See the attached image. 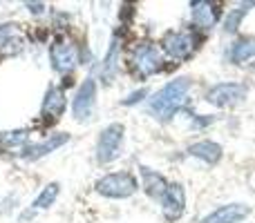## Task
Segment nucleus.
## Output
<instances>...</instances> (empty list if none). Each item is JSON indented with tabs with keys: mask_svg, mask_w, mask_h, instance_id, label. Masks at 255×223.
<instances>
[{
	"mask_svg": "<svg viewBox=\"0 0 255 223\" xmlns=\"http://www.w3.org/2000/svg\"><path fill=\"white\" fill-rule=\"evenodd\" d=\"M97 105V80L94 78H85L79 85L74 94V101H72V114L79 123H85L94 112Z\"/></svg>",
	"mask_w": 255,
	"mask_h": 223,
	"instance_id": "obj_5",
	"label": "nucleus"
},
{
	"mask_svg": "<svg viewBox=\"0 0 255 223\" xmlns=\"http://www.w3.org/2000/svg\"><path fill=\"white\" fill-rule=\"evenodd\" d=\"M161 47L175 61H186L195 49V38L188 31H168L161 38Z\"/></svg>",
	"mask_w": 255,
	"mask_h": 223,
	"instance_id": "obj_7",
	"label": "nucleus"
},
{
	"mask_svg": "<svg viewBox=\"0 0 255 223\" xmlns=\"http://www.w3.org/2000/svg\"><path fill=\"white\" fill-rule=\"evenodd\" d=\"M132 63H134V70L139 72V76L148 78V76L157 74V72L161 70V54H159V49L154 47L152 43H141L139 47L134 49Z\"/></svg>",
	"mask_w": 255,
	"mask_h": 223,
	"instance_id": "obj_8",
	"label": "nucleus"
},
{
	"mask_svg": "<svg viewBox=\"0 0 255 223\" xmlns=\"http://www.w3.org/2000/svg\"><path fill=\"white\" fill-rule=\"evenodd\" d=\"M16 25H0V47H4V45H13L16 43Z\"/></svg>",
	"mask_w": 255,
	"mask_h": 223,
	"instance_id": "obj_21",
	"label": "nucleus"
},
{
	"mask_svg": "<svg viewBox=\"0 0 255 223\" xmlns=\"http://www.w3.org/2000/svg\"><path fill=\"white\" fill-rule=\"evenodd\" d=\"M124 134L126 127L121 123H110L108 127H103L101 134L97 141V161L101 165L117 161L121 156V149H124Z\"/></svg>",
	"mask_w": 255,
	"mask_h": 223,
	"instance_id": "obj_3",
	"label": "nucleus"
},
{
	"mask_svg": "<svg viewBox=\"0 0 255 223\" xmlns=\"http://www.w3.org/2000/svg\"><path fill=\"white\" fill-rule=\"evenodd\" d=\"M249 215H251V208L244 203H226V206H220L213 212H208L199 223H240Z\"/></svg>",
	"mask_w": 255,
	"mask_h": 223,
	"instance_id": "obj_11",
	"label": "nucleus"
},
{
	"mask_svg": "<svg viewBox=\"0 0 255 223\" xmlns=\"http://www.w3.org/2000/svg\"><path fill=\"white\" fill-rule=\"evenodd\" d=\"M58 192H61V185L58 183H49L40 190V194L34 199L31 203V212H38V210H47V208L54 206V201L58 199Z\"/></svg>",
	"mask_w": 255,
	"mask_h": 223,
	"instance_id": "obj_17",
	"label": "nucleus"
},
{
	"mask_svg": "<svg viewBox=\"0 0 255 223\" xmlns=\"http://www.w3.org/2000/svg\"><path fill=\"white\" fill-rule=\"evenodd\" d=\"M67 141H70V134H65V132H58V134H52L49 139H45L43 143L25 145V148L20 149V158H22V161H38V158L47 156L49 152L58 149L61 145H65Z\"/></svg>",
	"mask_w": 255,
	"mask_h": 223,
	"instance_id": "obj_10",
	"label": "nucleus"
},
{
	"mask_svg": "<svg viewBox=\"0 0 255 223\" xmlns=\"http://www.w3.org/2000/svg\"><path fill=\"white\" fill-rule=\"evenodd\" d=\"M190 92V78L188 76H179V78L166 83L157 94H152V98L148 101V114L157 121L166 123L175 116L177 112L184 107L186 98Z\"/></svg>",
	"mask_w": 255,
	"mask_h": 223,
	"instance_id": "obj_1",
	"label": "nucleus"
},
{
	"mask_svg": "<svg viewBox=\"0 0 255 223\" xmlns=\"http://www.w3.org/2000/svg\"><path fill=\"white\" fill-rule=\"evenodd\" d=\"M253 7H255V2H242L240 7L231 9L229 16H226V20H224V31L226 34H235V31L240 29V25H242L244 16H247Z\"/></svg>",
	"mask_w": 255,
	"mask_h": 223,
	"instance_id": "obj_18",
	"label": "nucleus"
},
{
	"mask_svg": "<svg viewBox=\"0 0 255 223\" xmlns=\"http://www.w3.org/2000/svg\"><path fill=\"white\" fill-rule=\"evenodd\" d=\"M65 112V92L56 85H49L47 92H45V98H43V105H40V114L45 118H58L61 114Z\"/></svg>",
	"mask_w": 255,
	"mask_h": 223,
	"instance_id": "obj_15",
	"label": "nucleus"
},
{
	"mask_svg": "<svg viewBox=\"0 0 255 223\" xmlns=\"http://www.w3.org/2000/svg\"><path fill=\"white\" fill-rule=\"evenodd\" d=\"M25 7H29L34 13H43L45 11V4L43 2H25Z\"/></svg>",
	"mask_w": 255,
	"mask_h": 223,
	"instance_id": "obj_23",
	"label": "nucleus"
},
{
	"mask_svg": "<svg viewBox=\"0 0 255 223\" xmlns=\"http://www.w3.org/2000/svg\"><path fill=\"white\" fill-rule=\"evenodd\" d=\"M249 94V87L244 83H217L206 92V103L215 107H233L242 103Z\"/></svg>",
	"mask_w": 255,
	"mask_h": 223,
	"instance_id": "obj_4",
	"label": "nucleus"
},
{
	"mask_svg": "<svg viewBox=\"0 0 255 223\" xmlns=\"http://www.w3.org/2000/svg\"><path fill=\"white\" fill-rule=\"evenodd\" d=\"M217 7L213 2L206 0H197V2H190V18H193V25L199 27L202 31H211L217 25Z\"/></svg>",
	"mask_w": 255,
	"mask_h": 223,
	"instance_id": "obj_12",
	"label": "nucleus"
},
{
	"mask_svg": "<svg viewBox=\"0 0 255 223\" xmlns=\"http://www.w3.org/2000/svg\"><path fill=\"white\" fill-rule=\"evenodd\" d=\"M117 61H119V40H112L110 49H108V56L103 58V65H101V78L106 83H110L117 74Z\"/></svg>",
	"mask_w": 255,
	"mask_h": 223,
	"instance_id": "obj_19",
	"label": "nucleus"
},
{
	"mask_svg": "<svg viewBox=\"0 0 255 223\" xmlns=\"http://www.w3.org/2000/svg\"><path fill=\"white\" fill-rule=\"evenodd\" d=\"M139 172H141V188H143V192L148 194L150 199H157V201H161L163 192L168 190L166 176L159 174V172L152 170V167H145V165H141Z\"/></svg>",
	"mask_w": 255,
	"mask_h": 223,
	"instance_id": "obj_13",
	"label": "nucleus"
},
{
	"mask_svg": "<svg viewBox=\"0 0 255 223\" xmlns=\"http://www.w3.org/2000/svg\"><path fill=\"white\" fill-rule=\"evenodd\" d=\"M186 210V190L181 183H168V190L161 197V212L168 221L181 219Z\"/></svg>",
	"mask_w": 255,
	"mask_h": 223,
	"instance_id": "obj_9",
	"label": "nucleus"
},
{
	"mask_svg": "<svg viewBox=\"0 0 255 223\" xmlns=\"http://www.w3.org/2000/svg\"><path fill=\"white\" fill-rule=\"evenodd\" d=\"M251 58H255V36H240L229 49V61L233 65H242Z\"/></svg>",
	"mask_w": 255,
	"mask_h": 223,
	"instance_id": "obj_16",
	"label": "nucleus"
},
{
	"mask_svg": "<svg viewBox=\"0 0 255 223\" xmlns=\"http://www.w3.org/2000/svg\"><path fill=\"white\" fill-rule=\"evenodd\" d=\"M186 152L190 154V156L199 158V161H204L206 165H217V163L222 161V154H224V149H222L220 143H215V141H197V143H193Z\"/></svg>",
	"mask_w": 255,
	"mask_h": 223,
	"instance_id": "obj_14",
	"label": "nucleus"
},
{
	"mask_svg": "<svg viewBox=\"0 0 255 223\" xmlns=\"http://www.w3.org/2000/svg\"><path fill=\"white\" fill-rule=\"evenodd\" d=\"M94 190L108 199H128L139 190V183L130 172H112V174L101 176L94 183Z\"/></svg>",
	"mask_w": 255,
	"mask_h": 223,
	"instance_id": "obj_2",
	"label": "nucleus"
},
{
	"mask_svg": "<svg viewBox=\"0 0 255 223\" xmlns=\"http://www.w3.org/2000/svg\"><path fill=\"white\" fill-rule=\"evenodd\" d=\"M49 61H52L54 72L58 74H70L76 65H79V52L76 45L70 40H56L49 47Z\"/></svg>",
	"mask_w": 255,
	"mask_h": 223,
	"instance_id": "obj_6",
	"label": "nucleus"
},
{
	"mask_svg": "<svg viewBox=\"0 0 255 223\" xmlns=\"http://www.w3.org/2000/svg\"><path fill=\"white\" fill-rule=\"evenodd\" d=\"M145 96H148V89H145V87H141V89H136V92L128 94V96H126L121 103H124V105H136V103H141Z\"/></svg>",
	"mask_w": 255,
	"mask_h": 223,
	"instance_id": "obj_22",
	"label": "nucleus"
},
{
	"mask_svg": "<svg viewBox=\"0 0 255 223\" xmlns=\"http://www.w3.org/2000/svg\"><path fill=\"white\" fill-rule=\"evenodd\" d=\"M29 145V132L27 130H13L0 134V148H25Z\"/></svg>",
	"mask_w": 255,
	"mask_h": 223,
	"instance_id": "obj_20",
	"label": "nucleus"
}]
</instances>
